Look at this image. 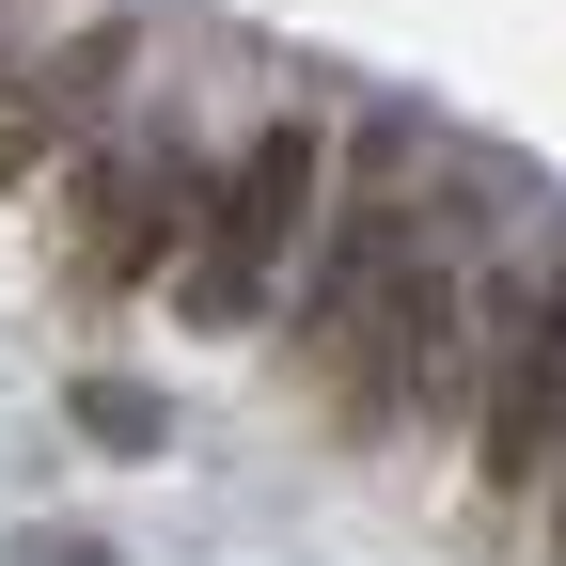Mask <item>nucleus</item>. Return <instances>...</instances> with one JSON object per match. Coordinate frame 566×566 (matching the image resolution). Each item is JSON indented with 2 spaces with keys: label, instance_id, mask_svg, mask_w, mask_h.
<instances>
[{
  "label": "nucleus",
  "instance_id": "f257e3e1",
  "mask_svg": "<svg viewBox=\"0 0 566 566\" xmlns=\"http://www.w3.org/2000/svg\"><path fill=\"white\" fill-rule=\"evenodd\" d=\"M315 221H331V126L283 111V126L237 142V174H205V221L174 252V315L189 331H252L283 300V268L315 252Z\"/></svg>",
  "mask_w": 566,
  "mask_h": 566
},
{
  "label": "nucleus",
  "instance_id": "f03ea898",
  "mask_svg": "<svg viewBox=\"0 0 566 566\" xmlns=\"http://www.w3.org/2000/svg\"><path fill=\"white\" fill-rule=\"evenodd\" d=\"M472 315H488V283H472V252L457 237H424L363 315H346V346H331V409L346 424H409V409H472Z\"/></svg>",
  "mask_w": 566,
  "mask_h": 566
},
{
  "label": "nucleus",
  "instance_id": "7ed1b4c3",
  "mask_svg": "<svg viewBox=\"0 0 566 566\" xmlns=\"http://www.w3.org/2000/svg\"><path fill=\"white\" fill-rule=\"evenodd\" d=\"M424 237H441V221H424V205L409 189H363V158H346V205H331V221H315V283H300V363H331V346H346V315H363L378 300V283L424 252Z\"/></svg>",
  "mask_w": 566,
  "mask_h": 566
},
{
  "label": "nucleus",
  "instance_id": "20e7f679",
  "mask_svg": "<svg viewBox=\"0 0 566 566\" xmlns=\"http://www.w3.org/2000/svg\"><path fill=\"white\" fill-rule=\"evenodd\" d=\"M189 221H205V174H189V158L95 174V189H80V283H95V300H111V283H174Z\"/></svg>",
  "mask_w": 566,
  "mask_h": 566
},
{
  "label": "nucleus",
  "instance_id": "39448f33",
  "mask_svg": "<svg viewBox=\"0 0 566 566\" xmlns=\"http://www.w3.org/2000/svg\"><path fill=\"white\" fill-rule=\"evenodd\" d=\"M63 424H80L95 457H158V441H174V409L142 394V378H80V394H63Z\"/></svg>",
  "mask_w": 566,
  "mask_h": 566
},
{
  "label": "nucleus",
  "instance_id": "423d86ee",
  "mask_svg": "<svg viewBox=\"0 0 566 566\" xmlns=\"http://www.w3.org/2000/svg\"><path fill=\"white\" fill-rule=\"evenodd\" d=\"M551 488H566V424H551Z\"/></svg>",
  "mask_w": 566,
  "mask_h": 566
}]
</instances>
